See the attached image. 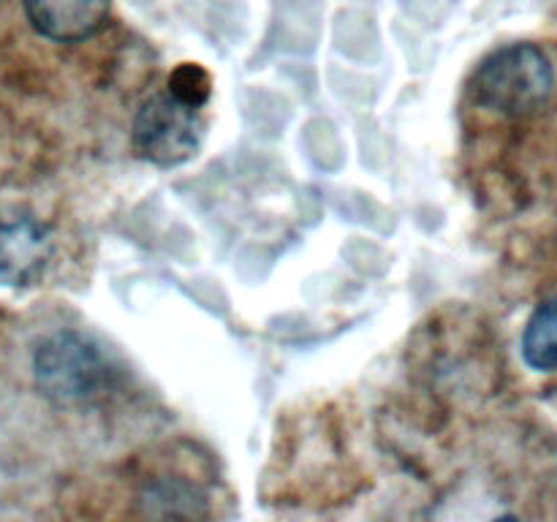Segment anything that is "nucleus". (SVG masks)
<instances>
[{"mask_svg":"<svg viewBox=\"0 0 557 522\" xmlns=\"http://www.w3.org/2000/svg\"><path fill=\"white\" fill-rule=\"evenodd\" d=\"M553 60L536 44H509L482 60L473 74V98L504 117H525L549 101Z\"/></svg>","mask_w":557,"mask_h":522,"instance_id":"1","label":"nucleus"},{"mask_svg":"<svg viewBox=\"0 0 557 522\" xmlns=\"http://www.w3.org/2000/svg\"><path fill=\"white\" fill-rule=\"evenodd\" d=\"M33 373L38 389L60 406L92 400L109 384L107 359L76 332H58L47 337L33 353Z\"/></svg>","mask_w":557,"mask_h":522,"instance_id":"2","label":"nucleus"},{"mask_svg":"<svg viewBox=\"0 0 557 522\" xmlns=\"http://www.w3.org/2000/svg\"><path fill=\"white\" fill-rule=\"evenodd\" d=\"M199 109L185 103L172 90L147 98L131 128V141L139 158L163 169L190 161L205 136V120Z\"/></svg>","mask_w":557,"mask_h":522,"instance_id":"3","label":"nucleus"},{"mask_svg":"<svg viewBox=\"0 0 557 522\" xmlns=\"http://www.w3.org/2000/svg\"><path fill=\"white\" fill-rule=\"evenodd\" d=\"M27 22L54 44H79L98 36L112 16V0H22Z\"/></svg>","mask_w":557,"mask_h":522,"instance_id":"4","label":"nucleus"},{"mask_svg":"<svg viewBox=\"0 0 557 522\" xmlns=\"http://www.w3.org/2000/svg\"><path fill=\"white\" fill-rule=\"evenodd\" d=\"M52 256L49 228L33 217L0 223V286H30Z\"/></svg>","mask_w":557,"mask_h":522,"instance_id":"5","label":"nucleus"},{"mask_svg":"<svg viewBox=\"0 0 557 522\" xmlns=\"http://www.w3.org/2000/svg\"><path fill=\"white\" fill-rule=\"evenodd\" d=\"M522 359L539 373L557 370V297L533 310L522 332Z\"/></svg>","mask_w":557,"mask_h":522,"instance_id":"6","label":"nucleus"},{"mask_svg":"<svg viewBox=\"0 0 557 522\" xmlns=\"http://www.w3.org/2000/svg\"><path fill=\"white\" fill-rule=\"evenodd\" d=\"M196 504H201L196 489L172 478H161L141 495V506L150 517H196L199 514Z\"/></svg>","mask_w":557,"mask_h":522,"instance_id":"7","label":"nucleus"},{"mask_svg":"<svg viewBox=\"0 0 557 522\" xmlns=\"http://www.w3.org/2000/svg\"><path fill=\"white\" fill-rule=\"evenodd\" d=\"M169 90L177 98H183L185 103H194V107H205V101L210 98V76L199 69V65H180L174 71V76L169 79Z\"/></svg>","mask_w":557,"mask_h":522,"instance_id":"8","label":"nucleus"}]
</instances>
